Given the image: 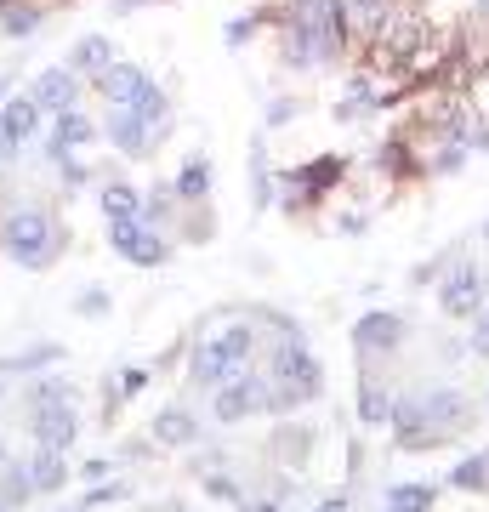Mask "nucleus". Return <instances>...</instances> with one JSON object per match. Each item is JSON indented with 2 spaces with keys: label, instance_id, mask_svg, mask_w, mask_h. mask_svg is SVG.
<instances>
[{
  "label": "nucleus",
  "instance_id": "obj_19",
  "mask_svg": "<svg viewBox=\"0 0 489 512\" xmlns=\"http://www.w3.org/2000/svg\"><path fill=\"white\" fill-rule=\"evenodd\" d=\"M0 131H6L18 148H29L40 131H46V114H40V103L29 92H18V97H6V103H0Z\"/></svg>",
  "mask_w": 489,
  "mask_h": 512
},
{
  "label": "nucleus",
  "instance_id": "obj_8",
  "mask_svg": "<svg viewBox=\"0 0 489 512\" xmlns=\"http://www.w3.org/2000/svg\"><path fill=\"white\" fill-rule=\"evenodd\" d=\"M404 342H410V319L393 308H370L353 325V359L359 365H376V359H399Z\"/></svg>",
  "mask_w": 489,
  "mask_h": 512
},
{
  "label": "nucleus",
  "instance_id": "obj_25",
  "mask_svg": "<svg viewBox=\"0 0 489 512\" xmlns=\"http://www.w3.org/2000/svg\"><path fill=\"white\" fill-rule=\"evenodd\" d=\"M245 165H251V211H273L279 205V177H273V160H268V143L262 137L251 143Z\"/></svg>",
  "mask_w": 489,
  "mask_h": 512
},
{
  "label": "nucleus",
  "instance_id": "obj_38",
  "mask_svg": "<svg viewBox=\"0 0 489 512\" xmlns=\"http://www.w3.org/2000/svg\"><path fill=\"white\" fill-rule=\"evenodd\" d=\"M467 148H472V154H489V114H472V131H467Z\"/></svg>",
  "mask_w": 489,
  "mask_h": 512
},
{
  "label": "nucleus",
  "instance_id": "obj_16",
  "mask_svg": "<svg viewBox=\"0 0 489 512\" xmlns=\"http://www.w3.org/2000/svg\"><path fill=\"white\" fill-rule=\"evenodd\" d=\"M143 86H148V69H143V63H126V57H120V63H109V69L91 80V92L103 97L109 109H126V103L143 92Z\"/></svg>",
  "mask_w": 489,
  "mask_h": 512
},
{
  "label": "nucleus",
  "instance_id": "obj_18",
  "mask_svg": "<svg viewBox=\"0 0 489 512\" xmlns=\"http://www.w3.org/2000/svg\"><path fill=\"white\" fill-rule=\"evenodd\" d=\"M126 109H137V120L148 126V137H154V143H165V137H171V126H177V109H171V92H165V86L154 80V74H148V86H143L137 97H131Z\"/></svg>",
  "mask_w": 489,
  "mask_h": 512
},
{
  "label": "nucleus",
  "instance_id": "obj_33",
  "mask_svg": "<svg viewBox=\"0 0 489 512\" xmlns=\"http://www.w3.org/2000/svg\"><path fill=\"white\" fill-rule=\"evenodd\" d=\"M109 308H114V296L103 291V285H86V291L74 296V313H80V319H109Z\"/></svg>",
  "mask_w": 489,
  "mask_h": 512
},
{
  "label": "nucleus",
  "instance_id": "obj_34",
  "mask_svg": "<svg viewBox=\"0 0 489 512\" xmlns=\"http://www.w3.org/2000/svg\"><path fill=\"white\" fill-rule=\"evenodd\" d=\"M296 114H302V103H296V97H273V103H268V114H262V126H268V131L296 126Z\"/></svg>",
  "mask_w": 489,
  "mask_h": 512
},
{
  "label": "nucleus",
  "instance_id": "obj_37",
  "mask_svg": "<svg viewBox=\"0 0 489 512\" xmlns=\"http://www.w3.org/2000/svg\"><path fill=\"white\" fill-rule=\"evenodd\" d=\"M120 473V467H114L109 456H91V461H80V467H74V478H80V484H103V478H114Z\"/></svg>",
  "mask_w": 489,
  "mask_h": 512
},
{
  "label": "nucleus",
  "instance_id": "obj_20",
  "mask_svg": "<svg viewBox=\"0 0 489 512\" xmlns=\"http://www.w3.org/2000/svg\"><path fill=\"white\" fill-rule=\"evenodd\" d=\"M171 188H177L182 205H211V188H217V165H211V154H188V160L177 165Z\"/></svg>",
  "mask_w": 489,
  "mask_h": 512
},
{
  "label": "nucleus",
  "instance_id": "obj_7",
  "mask_svg": "<svg viewBox=\"0 0 489 512\" xmlns=\"http://www.w3.org/2000/svg\"><path fill=\"white\" fill-rule=\"evenodd\" d=\"M433 291H438V313L467 325L472 313H478V308L489 302V274L478 268V262H472L467 251H461V256L450 262V268H444V279H438Z\"/></svg>",
  "mask_w": 489,
  "mask_h": 512
},
{
  "label": "nucleus",
  "instance_id": "obj_13",
  "mask_svg": "<svg viewBox=\"0 0 489 512\" xmlns=\"http://www.w3.org/2000/svg\"><path fill=\"white\" fill-rule=\"evenodd\" d=\"M103 137H109L114 154H126V160H154V137H148V126L137 120V109H109L103 114Z\"/></svg>",
  "mask_w": 489,
  "mask_h": 512
},
{
  "label": "nucleus",
  "instance_id": "obj_46",
  "mask_svg": "<svg viewBox=\"0 0 489 512\" xmlns=\"http://www.w3.org/2000/svg\"><path fill=\"white\" fill-rule=\"evenodd\" d=\"M0 467H6V439H0Z\"/></svg>",
  "mask_w": 489,
  "mask_h": 512
},
{
  "label": "nucleus",
  "instance_id": "obj_21",
  "mask_svg": "<svg viewBox=\"0 0 489 512\" xmlns=\"http://www.w3.org/2000/svg\"><path fill=\"white\" fill-rule=\"evenodd\" d=\"M46 12H52V0H6V6H0V35L35 40L40 29H46Z\"/></svg>",
  "mask_w": 489,
  "mask_h": 512
},
{
  "label": "nucleus",
  "instance_id": "obj_14",
  "mask_svg": "<svg viewBox=\"0 0 489 512\" xmlns=\"http://www.w3.org/2000/svg\"><path fill=\"white\" fill-rule=\"evenodd\" d=\"M46 126H52V131H46V160H57L63 148H86V143H97V137H103V126H97L80 103H74V109H63V114H52Z\"/></svg>",
  "mask_w": 489,
  "mask_h": 512
},
{
  "label": "nucleus",
  "instance_id": "obj_29",
  "mask_svg": "<svg viewBox=\"0 0 489 512\" xmlns=\"http://www.w3.org/2000/svg\"><path fill=\"white\" fill-rule=\"evenodd\" d=\"M80 393H74V382H63V376H52V370H40L35 387L23 393V404H74Z\"/></svg>",
  "mask_w": 489,
  "mask_h": 512
},
{
  "label": "nucleus",
  "instance_id": "obj_11",
  "mask_svg": "<svg viewBox=\"0 0 489 512\" xmlns=\"http://www.w3.org/2000/svg\"><path fill=\"white\" fill-rule=\"evenodd\" d=\"M148 444H160V450H200L205 427L188 404H165L160 416L148 421Z\"/></svg>",
  "mask_w": 489,
  "mask_h": 512
},
{
  "label": "nucleus",
  "instance_id": "obj_42",
  "mask_svg": "<svg viewBox=\"0 0 489 512\" xmlns=\"http://www.w3.org/2000/svg\"><path fill=\"white\" fill-rule=\"evenodd\" d=\"M313 512H353V501H347V495H325Z\"/></svg>",
  "mask_w": 489,
  "mask_h": 512
},
{
  "label": "nucleus",
  "instance_id": "obj_28",
  "mask_svg": "<svg viewBox=\"0 0 489 512\" xmlns=\"http://www.w3.org/2000/svg\"><path fill=\"white\" fill-rule=\"evenodd\" d=\"M57 359H63L57 342H35V348H23V353H6V359H0V376H40V370H52Z\"/></svg>",
  "mask_w": 489,
  "mask_h": 512
},
{
  "label": "nucleus",
  "instance_id": "obj_32",
  "mask_svg": "<svg viewBox=\"0 0 489 512\" xmlns=\"http://www.w3.org/2000/svg\"><path fill=\"white\" fill-rule=\"evenodd\" d=\"M467 353L478 359V365H489V302L467 319Z\"/></svg>",
  "mask_w": 489,
  "mask_h": 512
},
{
  "label": "nucleus",
  "instance_id": "obj_24",
  "mask_svg": "<svg viewBox=\"0 0 489 512\" xmlns=\"http://www.w3.org/2000/svg\"><path fill=\"white\" fill-rule=\"evenodd\" d=\"M438 490L444 484H427V478H404V484H387L381 490V512H433Z\"/></svg>",
  "mask_w": 489,
  "mask_h": 512
},
{
  "label": "nucleus",
  "instance_id": "obj_5",
  "mask_svg": "<svg viewBox=\"0 0 489 512\" xmlns=\"http://www.w3.org/2000/svg\"><path fill=\"white\" fill-rule=\"evenodd\" d=\"M347 171H353L347 154H313L302 165H285L279 171V205H285V217L308 222L313 211H325L336 200V188L347 183Z\"/></svg>",
  "mask_w": 489,
  "mask_h": 512
},
{
  "label": "nucleus",
  "instance_id": "obj_41",
  "mask_svg": "<svg viewBox=\"0 0 489 512\" xmlns=\"http://www.w3.org/2000/svg\"><path fill=\"white\" fill-rule=\"evenodd\" d=\"M239 512H285V501H279V495H262V501H245Z\"/></svg>",
  "mask_w": 489,
  "mask_h": 512
},
{
  "label": "nucleus",
  "instance_id": "obj_3",
  "mask_svg": "<svg viewBox=\"0 0 489 512\" xmlns=\"http://www.w3.org/2000/svg\"><path fill=\"white\" fill-rule=\"evenodd\" d=\"M256 365L268 370V382H273V416H296V410H308V404L325 399V365L308 348V336H302L296 319L285 330H273L268 353Z\"/></svg>",
  "mask_w": 489,
  "mask_h": 512
},
{
  "label": "nucleus",
  "instance_id": "obj_45",
  "mask_svg": "<svg viewBox=\"0 0 489 512\" xmlns=\"http://www.w3.org/2000/svg\"><path fill=\"white\" fill-rule=\"evenodd\" d=\"M57 512H91V507H57Z\"/></svg>",
  "mask_w": 489,
  "mask_h": 512
},
{
  "label": "nucleus",
  "instance_id": "obj_35",
  "mask_svg": "<svg viewBox=\"0 0 489 512\" xmlns=\"http://www.w3.org/2000/svg\"><path fill=\"white\" fill-rule=\"evenodd\" d=\"M126 484H114V478H103V484H91V490H86V507L91 512H97V507H114V501H126Z\"/></svg>",
  "mask_w": 489,
  "mask_h": 512
},
{
  "label": "nucleus",
  "instance_id": "obj_30",
  "mask_svg": "<svg viewBox=\"0 0 489 512\" xmlns=\"http://www.w3.org/2000/svg\"><path fill=\"white\" fill-rule=\"evenodd\" d=\"M262 29H268V23H262V6H256V12H245V18H234L228 29H222V46H228V52H239V46H251Z\"/></svg>",
  "mask_w": 489,
  "mask_h": 512
},
{
  "label": "nucleus",
  "instance_id": "obj_6",
  "mask_svg": "<svg viewBox=\"0 0 489 512\" xmlns=\"http://www.w3.org/2000/svg\"><path fill=\"white\" fill-rule=\"evenodd\" d=\"M205 399H211V421H217V427H239V421H251V416H273V382H268L262 365H245L239 376L211 387Z\"/></svg>",
  "mask_w": 489,
  "mask_h": 512
},
{
  "label": "nucleus",
  "instance_id": "obj_4",
  "mask_svg": "<svg viewBox=\"0 0 489 512\" xmlns=\"http://www.w3.org/2000/svg\"><path fill=\"white\" fill-rule=\"evenodd\" d=\"M256 359H262V330H256V319L251 313L245 319H228L222 330H211V336H200L188 348V387L211 393V387H222L228 376H239Z\"/></svg>",
  "mask_w": 489,
  "mask_h": 512
},
{
  "label": "nucleus",
  "instance_id": "obj_12",
  "mask_svg": "<svg viewBox=\"0 0 489 512\" xmlns=\"http://www.w3.org/2000/svg\"><path fill=\"white\" fill-rule=\"evenodd\" d=\"M29 439L52 444V450H74V439H80V410L74 404H29Z\"/></svg>",
  "mask_w": 489,
  "mask_h": 512
},
{
  "label": "nucleus",
  "instance_id": "obj_10",
  "mask_svg": "<svg viewBox=\"0 0 489 512\" xmlns=\"http://www.w3.org/2000/svg\"><path fill=\"white\" fill-rule=\"evenodd\" d=\"M80 92H86V80L69 69V63H46V69L29 80V97L40 103V114L52 120V114H63V109H74L80 103Z\"/></svg>",
  "mask_w": 489,
  "mask_h": 512
},
{
  "label": "nucleus",
  "instance_id": "obj_31",
  "mask_svg": "<svg viewBox=\"0 0 489 512\" xmlns=\"http://www.w3.org/2000/svg\"><path fill=\"white\" fill-rule=\"evenodd\" d=\"M154 382H160V370H148V365H126L120 376H114V387H120V399H126V404H131V399H143Z\"/></svg>",
  "mask_w": 489,
  "mask_h": 512
},
{
  "label": "nucleus",
  "instance_id": "obj_40",
  "mask_svg": "<svg viewBox=\"0 0 489 512\" xmlns=\"http://www.w3.org/2000/svg\"><path fill=\"white\" fill-rule=\"evenodd\" d=\"M143 6H171V0H114V18H131V12H143Z\"/></svg>",
  "mask_w": 489,
  "mask_h": 512
},
{
  "label": "nucleus",
  "instance_id": "obj_1",
  "mask_svg": "<svg viewBox=\"0 0 489 512\" xmlns=\"http://www.w3.org/2000/svg\"><path fill=\"white\" fill-rule=\"evenodd\" d=\"M472 421H478V404L455 382H416L404 393H393L387 427H393L399 450H444V444H455L467 433Z\"/></svg>",
  "mask_w": 489,
  "mask_h": 512
},
{
  "label": "nucleus",
  "instance_id": "obj_36",
  "mask_svg": "<svg viewBox=\"0 0 489 512\" xmlns=\"http://www.w3.org/2000/svg\"><path fill=\"white\" fill-rule=\"evenodd\" d=\"M205 495H217V501H234V507H245V490H239L228 473H205Z\"/></svg>",
  "mask_w": 489,
  "mask_h": 512
},
{
  "label": "nucleus",
  "instance_id": "obj_17",
  "mask_svg": "<svg viewBox=\"0 0 489 512\" xmlns=\"http://www.w3.org/2000/svg\"><path fill=\"white\" fill-rule=\"evenodd\" d=\"M387 416H393V382L376 376V365H359V427L381 433Z\"/></svg>",
  "mask_w": 489,
  "mask_h": 512
},
{
  "label": "nucleus",
  "instance_id": "obj_15",
  "mask_svg": "<svg viewBox=\"0 0 489 512\" xmlns=\"http://www.w3.org/2000/svg\"><path fill=\"white\" fill-rule=\"evenodd\" d=\"M63 63H69V69L91 86V80H97V74L109 69V63H120V46H114V35L91 29V35H80V40L69 46V57H63Z\"/></svg>",
  "mask_w": 489,
  "mask_h": 512
},
{
  "label": "nucleus",
  "instance_id": "obj_9",
  "mask_svg": "<svg viewBox=\"0 0 489 512\" xmlns=\"http://www.w3.org/2000/svg\"><path fill=\"white\" fill-rule=\"evenodd\" d=\"M109 251L131 268H165L171 262V234L154 222L131 217V222H109Z\"/></svg>",
  "mask_w": 489,
  "mask_h": 512
},
{
  "label": "nucleus",
  "instance_id": "obj_22",
  "mask_svg": "<svg viewBox=\"0 0 489 512\" xmlns=\"http://www.w3.org/2000/svg\"><path fill=\"white\" fill-rule=\"evenodd\" d=\"M29 478H35V495H57L63 484L74 478V461L69 450H52V444H35V456H29Z\"/></svg>",
  "mask_w": 489,
  "mask_h": 512
},
{
  "label": "nucleus",
  "instance_id": "obj_39",
  "mask_svg": "<svg viewBox=\"0 0 489 512\" xmlns=\"http://www.w3.org/2000/svg\"><path fill=\"white\" fill-rule=\"evenodd\" d=\"M364 228H370L364 211H342V217H336V234H364Z\"/></svg>",
  "mask_w": 489,
  "mask_h": 512
},
{
  "label": "nucleus",
  "instance_id": "obj_2",
  "mask_svg": "<svg viewBox=\"0 0 489 512\" xmlns=\"http://www.w3.org/2000/svg\"><path fill=\"white\" fill-rule=\"evenodd\" d=\"M69 251V222H57L46 200H6L0 194V256L23 274H52Z\"/></svg>",
  "mask_w": 489,
  "mask_h": 512
},
{
  "label": "nucleus",
  "instance_id": "obj_44",
  "mask_svg": "<svg viewBox=\"0 0 489 512\" xmlns=\"http://www.w3.org/2000/svg\"><path fill=\"white\" fill-rule=\"evenodd\" d=\"M6 171H12V165H0V194H6Z\"/></svg>",
  "mask_w": 489,
  "mask_h": 512
},
{
  "label": "nucleus",
  "instance_id": "obj_26",
  "mask_svg": "<svg viewBox=\"0 0 489 512\" xmlns=\"http://www.w3.org/2000/svg\"><path fill=\"white\" fill-rule=\"evenodd\" d=\"M444 490H461V495H489V444L484 450H472V456H461L450 467V478H444Z\"/></svg>",
  "mask_w": 489,
  "mask_h": 512
},
{
  "label": "nucleus",
  "instance_id": "obj_27",
  "mask_svg": "<svg viewBox=\"0 0 489 512\" xmlns=\"http://www.w3.org/2000/svg\"><path fill=\"white\" fill-rule=\"evenodd\" d=\"M143 222H154V228H165V234H177V222H182V200H177V188H171V183L143 188Z\"/></svg>",
  "mask_w": 489,
  "mask_h": 512
},
{
  "label": "nucleus",
  "instance_id": "obj_43",
  "mask_svg": "<svg viewBox=\"0 0 489 512\" xmlns=\"http://www.w3.org/2000/svg\"><path fill=\"white\" fill-rule=\"evenodd\" d=\"M18 154H23V148L12 143V137H6V131H0V165H18Z\"/></svg>",
  "mask_w": 489,
  "mask_h": 512
},
{
  "label": "nucleus",
  "instance_id": "obj_47",
  "mask_svg": "<svg viewBox=\"0 0 489 512\" xmlns=\"http://www.w3.org/2000/svg\"><path fill=\"white\" fill-rule=\"evenodd\" d=\"M484 245H489V222H484Z\"/></svg>",
  "mask_w": 489,
  "mask_h": 512
},
{
  "label": "nucleus",
  "instance_id": "obj_23",
  "mask_svg": "<svg viewBox=\"0 0 489 512\" xmlns=\"http://www.w3.org/2000/svg\"><path fill=\"white\" fill-rule=\"evenodd\" d=\"M97 211H103V222L143 217V188H131L126 177H109V183H97Z\"/></svg>",
  "mask_w": 489,
  "mask_h": 512
}]
</instances>
